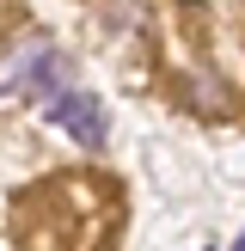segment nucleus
I'll use <instances>...</instances> for the list:
<instances>
[{"label":"nucleus","instance_id":"obj_1","mask_svg":"<svg viewBox=\"0 0 245 251\" xmlns=\"http://www.w3.org/2000/svg\"><path fill=\"white\" fill-rule=\"evenodd\" d=\"M68 61L49 49V37H24L6 61H0V98H55L68 92Z\"/></svg>","mask_w":245,"mask_h":251},{"label":"nucleus","instance_id":"obj_2","mask_svg":"<svg viewBox=\"0 0 245 251\" xmlns=\"http://www.w3.org/2000/svg\"><path fill=\"white\" fill-rule=\"evenodd\" d=\"M43 117L61 123L80 147H104V129H110L104 123V98H92V92H55L43 104Z\"/></svg>","mask_w":245,"mask_h":251},{"label":"nucleus","instance_id":"obj_3","mask_svg":"<svg viewBox=\"0 0 245 251\" xmlns=\"http://www.w3.org/2000/svg\"><path fill=\"white\" fill-rule=\"evenodd\" d=\"M233 251H245V233H239V245H233Z\"/></svg>","mask_w":245,"mask_h":251},{"label":"nucleus","instance_id":"obj_4","mask_svg":"<svg viewBox=\"0 0 245 251\" xmlns=\"http://www.w3.org/2000/svg\"><path fill=\"white\" fill-rule=\"evenodd\" d=\"M208 251H215V245H208Z\"/></svg>","mask_w":245,"mask_h":251}]
</instances>
